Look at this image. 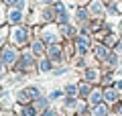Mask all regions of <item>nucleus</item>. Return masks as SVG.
Listing matches in <instances>:
<instances>
[{
  "label": "nucleus",
  "instance_id": "obj_1",
  "mask_svg": "<svg viewBox=\"0 0 122 116\" xmlns=\"http://www.w3.org/2000/svg\"><path fill=\"white\" fill-rule=\"evenodd\" d=\"M12 39H14V43H16V45H22L26 41V31L25 29H16L14 35H12Z\"/></svg>",
  "mask_w": 122,
  "mask_h": 116
},
{
  "label": "nucleus",
  "instance_id": "obj_2",
  "mask_svg": "<svg viewBox=\"0 0 122 116\" xmlns=\"http://www.w3.org/2000/svg\"><path fill=\"white\" fill-rule=\"evenodd\" d=\"M8 21H10V22H20V21H22V12H20V8H16V10H10V14H8Z\"/></svg>",
  "mask_w": 122,
  "mask_h": 116
},
{
  "label": "nucleus",
  "instance_id": "obj_3",
  "mask_svg": "<svg viewBox=\"0 0 122 116\" xmlns=\"http://www.w3.org/2000/svg\"><path fill=\"white\" fill-rule=\"evenodd\" d=\"M49 55H51V59L59 61V59H61V51H59V47H57V45H51V47H49Z\"/></svg>",
  "mask_w": 122,
  "mask_h": 116
},
{
  "label": "nucleus",
  "instance_id": "obj_4",
  "mask_svg": "<svg viewBox=\"0 0 122 116\" xmlns=\"http://www.w3.org/2000/svg\"><path fill=\"white\" fill-rule=\"evenodd\" d=\"M2 57H4V61H6V63H12V61H14V49H4V53H2Z\"/></svg>",
  "mask_w": 122,
  "mask_h": 116
},
{
  "label": "nucleus",
  "instance_id": "obj_5",
  "mask_svg": "<svg viewBox=\"0 0 122 116\" xmlns=\"http://www.w3.org/2000/svg\"><path fill=\"white\" fill-rule=\"evenodd\" d=\"M108 114V108L104 106V104H98L96 108H94V116H106Z\"/></svg>",
  "mask_w": 122,
  "mask_h": 116
},
{
  "label": "nucleus",
  "instance_id": "obj_6",
  "mask_svg": "<svg viewBox=\"0 0 122 116\" xmlns=\"http://www.w3.org/2000/svg\"><path fill=\"white\" fill-rule=\"evenodd\" d=\"M22 116H37V112H35V108L26 106V108H22Z\"/></svg>",
  "mask_w": 122,
  "mask_h": 116
},
{
  "label": "nucleus",
  "instance_id": "obj_7",
  "mask_svg": "<svg viewBox=\"0 0 122 116\" xmlns=\"http://www.w3.org/2000/svg\"><path fill=\"white\" fill-rule=\"evenodd\" d=\"M116 98H118V96H116L114 90H106V100H108V102H114Z\"/></svg>",
  "mask_w": 122,
  "mask_h": 116
},
{
  "label": "nucleus",
  "instance_id": "obj_8",
  "mask_svg": "<svg viewBox=\"0 0 122 116\" xmlns=\"http://www.w3.org/2000/svg\"><path fill=\"white\" fill-rule=\"evenodd\" d=\"M92 12H94V14H100L102 12V4H100V2H94V4H92Z\"/></svg>",
  "mask_w": 122,
  "mask_h": 116
},
{
  "label": "nucleus",
  "instance_id": "obj_9",
  "mask_svg": "<svg viewBox=\"0 0 122 116\" xmlns=\"http://www.w3.org/2000/svg\"><path fill=\"white\" fill-rule=\"evenodd\" d=\"M26 92H29V96H30V98H39V90H37V88H29V90H26Z\"/></svg>",
  "mask_w": 122,
  "mask_h": 116
},
{
  "label": "nucleus",
  "instance_id": "obj_10",
  "mask_svg": "<svg viewBox=\"0 0 122 116\" xmlns=\"http://www.w3.org/2000/svg\"><path fill=\"white\" fill-rule=\"evenodd\" d=\"M100 98H102V96H100V92H92V102H94V104H96V102H100Z\"/></svg>",
  "mask_w": 122,
  "mask_h": 116
},
{
  "label": "nucleus",
  "instance_id": "obj_11",
  "mask_svg": "<svg viewBox=\"0 0 122 116\" xmlns=\"http://www.w3.org/2000/svg\"><path fill=\"white\" fill-rule=\"evenodd\" d=\"M33 49H35V53H41V51H43V43H41V41H37V43L33 45Z\"/></svg>",
  "mask_w": 122,
  "mask_h": 116
},
{
  "label": "nucleus",
  "instance_id": "obj_12",
  "mask_svg": "<svg viewBox=\"0 0 122 116\" xmlns=\"http://www.w3.org/2000/svg\"><path fill=\"white\" fill-rule=\"evenodd\" d=\"M96 53H98V57H100V59H104V57H106V49H104V47H98Z\"/></svg>",
  "mask_w": 122,
  "mask_h": 116
},
{
  "label": "nucleus",
  "instance_id": "obj_13",
  "mask_svg": "<svg viewBox=\"0 0 122 116\" xmlns=\"http://www.w3.org/2000/svg\"><path fill=\"white\" fill-rule=\"evenodd\" d=\"M79 92H81V96H87V92H90V88H87L86 84H81V86H79Z\"/></svg>",
  "mask_w": 122,
  "mask_h": 116
},
{
  "label": "nucleus",
  "instance_id": "obj_14",
  "mask_svg": "<svg viewBox=\"0 0 122 116\" xmlns=\"http://www.w3.org/2000/svg\"><path fill=\"white\" fill-rule=\"evenodd\" d=\"M41 69H43V71H47V69H51V63H49V61H43V63H41Z\"/></svg>",
  "mask_w": 122,
  "mask_h": 116
},
{
  "label": "nucleus",
  "instance_id": "obj_15",
  "mask_svg": "<svg viewBox=\"0 0 122 116\" xmlns=\"http://www.w3.org/2000/svg\"><path fill=\"white\" fill-rule=\"evenodd\" d=\"M86 75H87V79H96V71H94V69H90Z\"/></svg>",
  "mask_w": 122,
  "mask_h": 116
},
{
  "label": "nucleus",
  "instance_id": "obj_16",
  "mask_svg": "<svg viewBox=\"0 0 122 116\" xmlns=\"http://www.w3.org/2000/svg\"><path fill=\"white\" fill-rule=\"evenodd\" d=\"M59 96H61V92H59V90H55V92H53V94H51V100H55V98H59Z\"/></svg>",
  "mask_w": 122,
  "mask_h": 116
},
{
  "label": "nucleus",
  "instance_id": "obj_17",
  "mask_svg": "<svg viewBox=\"0 0 122 116\" xmlns=\"http://www.w3.org/2000/svg\"><path fill=\"white\" fill-rule=\"evenodd\" d=\"M67 94L73 96V94H75V88H73V86H67Z\"/></svg>",
  "mask_w": 122,
  "mask_h": 116
},
{
  "label": "nucleus",
  "instance_id": "obj_18",
  "mask_svg": "<svg viewBox=\"0 0 122 116\" xmlns=\"http://www.w3.org/2000/svg\"><path fill=\"white\" fill-rule=\"evenodd\" d=\"M6 4H16V0H4Z\"/></svg>",
  "mask_w": 122,
  "mask_h": 116
},
{
  "label": "nucleus",
  "instance_id": "obj_19",
  "mask_svg": "<svg viewBox=\"0 0 122 116\" xmlns=\"http://www.w3.org/2000/svg\"><path fill=\"white\" fill-rule=\"evenodd\" d=\"M45 116H55V112H51V110H49V112H47Z\"/></svg>",
  "mask_w": 122,
  "mask_h": 116
},
{
  "label": "nucleus",
  "instance_id": "obj_20",
  "mask_svg": "<svg viewBox=\"0 0 122 116\" xmlns=\"http://www.w3.org/2000/svg\"><path fill=\"white\" fill-rule=\"evenodd\" d=\"M43 2H47V4H51V2H55V0H43Z\"/></svg>",
  "mask_w": 122,
  "mask_h": 116
},
{
  "label": "nucleus",
  "instance_id": "obj_21",
  "mask_svg": "<svg viewBox=\"0 0 122 116\" xmlns=\"http://www.w3.org/2000/svg\"><path fill=\"white\" fill-rule=\"evenodd\" d=\"M118 114H122V106H120V108H118Z\"/></svg>",
  "mask_w": 122,
  "mask_h": 116
},
{
  "label": "nucleus",
  "instance_id": "obj_22",
  "mask_svg": "<svg viewBox=\"0 0 122 116\" xmlns=\"http://www.w3.org/2000/svg\"><path fill=\"white\" fill-rule=\"evenodd\" d=\"M118 88H122V82H120V84H118Z\"/></svg>",
  "mask_w": 122,
  "mask_h": 116
},
{
  "label": "nucleus",
  "instance_id": "obj_23",
  "mask_svg": "<svg viewBox=\"0 0 122 116\" xmlns=\"http://www.w3.org/2000/svg\"><path fill=\"white\" fill-rule=\"evenodd\" d=\"M0 67H2V65H0Z\"/></svg>",
  "mask_w": 122,
  "mask_h": 116
},
{
  "label": "nucleus",
  "instance_id": "obj_24",
  "mask_svg": "<svg viewBox=\"0 0 122 116\" xmlns=\"http://www.w3.org/2000/svg\"><path fill=\"white\" fill-rule=\"evenodd\" d=\"M81 2H83V0H81Z\"/></svg>",
  "mask_w": 122,
  "mask_h": 116
},
{
  "label": "nucleus",
  "instance_id": "obj_25",
  "mask_svg": "<svg viewBox=\"0 0 122 116\" xmlns=\"http://www.w3.org/2000/svg\"><path fill=\"white\" fill-rule=\"evenodd\" d=\"M0 39H2V37H0Z\"/></svg>",
  "mask_w": 122,
  "mask_h": 116
}]
</instances>
